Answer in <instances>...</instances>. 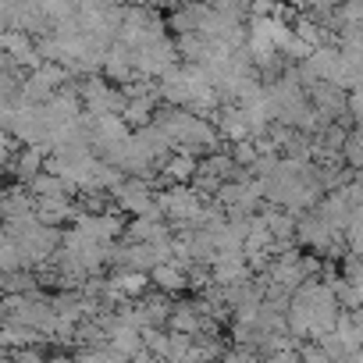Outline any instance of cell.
I'll use <instances>...</instances> for the list:
<instances>
[{"label": "cell", "mask_w": 363, "mask_h": 363, "mask_svg": "<svg viewBox=\"0 0 363 363\" xmlns=\"http://www.w3.org/2000/svg\"><path fill=\"white\" fill-rule=\"evenodd\" d=\"M114 193H118L121 207H125V211H132L135 218H146V214H153V211H157V207H153V196H150V182H146V178L121 182V186H118Z\"/></svg>", "instance_id": "6da1fadb"}, {"label": "cell", "mask_w": 363, "mask_h": 363, "mask_svg": "<svg viewBox=\"0 0 363 363\" xmlns=\"http://www.w3.org/2000/svg\"><path fill=\"white\" fill-rule=\"evenodd\" d=\"M146 274H139V271H121L114 281H111V289L107 292H118V296H128V299H139L143 292H146Z\"/></svg>", "instance_id": "3957f363"}, {"label": "cell", "mask_w": 363, "mask_h": 363, "mask_svg": "<svg viewBox=\"0 0 363 363\" xmlns=\"http://www.w3.org/2000/svg\"><path fill=\"white\" fill-rule=\"evenodd\" d=\"M193 174H196V157H186V153H178V157L164 167V178L174 182V186H182V182L193 178Z\"/></svg>", "instance_id": "277c9868"}, {"label": "cell", "mask_w": 363, "mask_h": 363, "mask_svg": "<svg viewBox=\"0 0 363 363\" xmlns=\"http://www.w3.org/2000/svg\"><path fill=\"white\" fill-rule=\"evenodd\" d=\"M146 278L157 281L160 292H178V289H186L189 285V274H186V264H178V260H167V264H157Z\"/></svg>", "instance_id": "7a4b0ae2"}, {"label": "cell", "mask_w": 363, "mask_h": 363, "mask_svg": "<svg viewBox=\"0 0 363 363\" xmlns=\"http://www.w3.org/2000/svg\"><path fill=\"white\" fill-rule=\"evenodd\" d=\"M225 363H257V359H253V352H250V349H239V352H228V356H225Z\"/></svg>", "instance_id": "5b68a950"}, {"label": "cell", "mask_w": 363, "mask_h": 363, "mask_svg": "<svg viewBox=\"0 0 363 363\" xmlns=\"http://www.w3.org/2000/svg\"><path fill=\"white\" fill-rule=\"evenodd\" d=\"M264 363H299V356H296L292 349H285V352H278V356H267Z\"/></svg>", "instance_id": "8992f818"}]
</instances>
